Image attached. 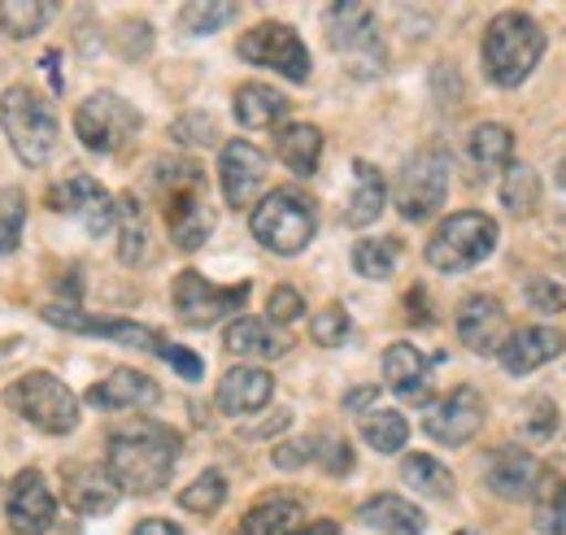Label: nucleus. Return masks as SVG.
<instances>
[{"label": "nucleus", "instance_id": "obj_1", "mask_svg": "<svg viewBox=\"0 0 566 535\" xmlns=\"http://www.w3.org/2000/svg\"><path fill=\"white\" fill-rule=\"evenodd\" d=\"M179 449H184L179 431H170L166 422H153V418H136L109 436L105 470L123 496H153L166 487L170 470L179 462Z\"/></svg>", "mask_w": 566, "mask_h": 535}, {"label": "nucleus", "instance_id": "obj_2", "mask_svg": "<svg viewBox=\"0 0 566 535\" xmlns=\"http://www.w3.org/2000/svg\"><path fill=\"white\" fill-rule=\"evenodd\" d=\"M153 183L166 197V231L179 253H197L213 231V209L206 201V175L197 161H157Z\"/></svg>", "mask_w": 566, "mask_h": 535}, {"label": "nucleus", "instance_id": "obj_3", "mask_svg": "<svg viewBox=\"0 0 566 535\" xmlns=\"http://www.w3.org/2000/svg\"><path fill=\"white\" fill-rule=\"evenodd\" d=\"M545 53V31L532 13H496L484 31V74L496 87H518Z\"/></svg>", "mask_w": 566, "mask_h": 535}, {"label": "nucleus", "instance_id": "obj_4", "mask_svg": "<svg viewBox=\"0 0 566 535\" xmlns=\"http://www.w3.org/2000/svg\"><path fill=\"white\" fill-rule=\"evenodd\" d=\"M0 127L22 166H31V170L49 166V157L57 148V114L35 87H9L0 96Z\"/></svg>", "mask_w": 566, "mask_h": 535}, {"label": "nucleus", "instance_id": "obj_5", "mask_svg": "<svg viewBox=\"0 0 566 535\" xmlns=\"http://www.w3.org/2000/svg\"><path fill=\"white\" fill-rule=\"evenodd\" d=\"M249 227H253V235H258L262 249H271L280 258H296V253L310 249V240L318 231V209H314V201L305 192H296V188H275V192H266L258 201Z\"/></svg>", "mask_w": 566, "mask_h": 535}, {"label": "nucleus", "instance_id": "obj_6", "mask_svg": "<svg viewBox=\"0 0 566 535\" xmlns=\"http://www.w3.org/2000/svg\"><path fill=\"white\" fill-rule=\"evenodd\" d=\"M4 405L44 436H71L78 427V397L49 370H31L18 384H9Z\"/></svg>", "mask_w": 566, "mask_h": 535}, {"label": "nucleus", "instance_id": "obj_7", "mask_svg": "<svg viewBox=\"0 0 566 535\" xmlns=\"http://www.w3.org/2000/svg\"><path fill=\"white\" fill-rule=\"evenodd\" d=\"M496 249V222L480 209H462L449 213L436 235L427 240V266L440 274H462V270L480 266Z\"/></svg>", "mask_w": 566, "mask_h": 535}, {"label": "nucleus", "instance_id": "obj_8", "mask_svg": "<svg viewBox=\"0 0 566 535\" xmlns=\"http://www.w3.org/2000/svg\"><path fill=\"white\" fill-rule=\"evenodd\" d=\"M74 132L78 144L92 153H123L140 135V109L114 92H92L74 109Z\"/></svg>", "mask_w": 566, "mask_h": 535}, {"label": "nucleus", "instance_id": "obj_9", "mask_svg": "<svg viewBox=\"0 0 566 535\" xmlns=\"http://www.w3.org/2000/svg\"><path fill=\"white\" fill-rule=\"evenodd\" d=\"M449 197V153L444 148H419L401 175H397V213L406 222H427Z\"/></svg>", "mask_w": 566, "mask_h": 535}, {"label": "nucleus", "instance_id": "obj_10", "mask_svg": "<svg viewBox=\"0 0 566 535\" xmlns=\"http://www.w3.org/2000/svg\"><path fill=\"white\" fill-rule=\"evenodd\" d=\"M235 53H240V62L275 70V74L292 78V83L310 78V49H305V40L287 22H258L249 35H240Z\"/></svg>", "mask_w": 566, "mask_h": 535}, {"label": "nucleus", "instance_id": "obj_11", "mask_svg": "<svg viewBox=\"0 0 566 535\" xmlns=\"http://www.w3.org/2000/svg\"><path fill=\"white\" fill-rule=\"evenodd\" d=\"M170 301H175L179 323H188V327H213V323H222L227 314H235V310L249 301V283L218 287L206 274L184 270V274L175 279V287H170Z\"/></svg>", "mask_w": 566, "mask_h": 535}, {"label": "nucleus", "instance_id": "obj_12", "mask_svg": "<svg viewBox=\"0 0 566 535\" xmlns=\"http://www.w3.org/2000/svg\"><path fill=\"white\" fill-rule=\"evenodd\" d=\"M327 40L336 53L349 57L354 74H379L384 70V44H379V31H375V13L366 4H332L327 9Z\"/></svg>", "mask_w": 566, "mask_h": 535}, {"label": "nucleus", "instance_id": "obj_13", "mask_svg": "<svg viewBox=\"0 0 566 535\" xmlns=\"http://www.w3.org/2000/svg\"><path fill=\"white\" fill-rule=\"evenodd\" d=\"M4 518L13 535H44L57 523V496L40 470H18L4 496Z\"/></svg>", "mask_w": 566, "mask_h": 535}, {"label": "nucleus", "instance_id": "obj_14", "mask_svg": "<svg viewBox=\"0 0 566 535\" xmlns=\"http://www.w3.org/2000/svg\"><path fill=\"white\" fill-rule=\"evenodd\" d=\"M266 153L249 139H227L222 153H218V183H222V197L231 209H249L258 201L262 183H266Z\"/></svg>", "mask_w": 566, "mask_h": 535}, {"label": "nucleus", "instance_id": "obj_15", "mask_svg": "<svg viewBox=\"0 0 566 535\" xmlns=\"http://www.w3.org/2000/svg\"><path fill=\"white\" fill-rule=\"evenodd\" d=\"M480 427H484V397H480L475 388H467V384L453 388L449 397H440L423 418L427 436H431L436 444H449V449L471 444V440L480 436Z\"/></svg>", "mask_w": 566, "mask_h": 535}, {"label": "nucleus", "instance_id": "obj_16", "mask_svg": "<svg viewBox=\"0 0 566 535\" xmlns=\"http://www.w3.org/2000/svg\"><path fill=\"white\" fill-rule=\"evenodd\" d=\"M40 318L53 323V327H62V332L96 335V339H118V344L148 348V353H157V344H161V335L153 332V327L127 323V318H105V314H83V310H74V305H44Z\"/></svg>", "mask_w": 566, "mask_h": 535}, {"label": "nucleus", "instance_id": "obj_17", "mask_svg": "<svg viewBox=\"0 0 566 535\" xmlns=\"http://www.w3.org/2000/svg\"><path fill=\"white\" fill-rule=\"evenodd\" d=\"M49 204L62 209V213H71L74 222H83L87 235H105L114 227V197L96 179H87V175H74L62 188H53Z\"/></svg>", "mask_w": 566, "mask_h": 535}, {"label": "nucleus", "instance_id": "obj_18", "mask_svg": "<svg viewBox=\"0 0 566 535\" xmlns=\"http://www.w3.org/2000/svg\"><path fill=\"white\" fill-rule=\"evenodd\" d=\"M458 339L471 353H501V344L510 339V323H505V305L496 296H467L458 310Z\"/></svg>", "mask_w": 566, "mask_h": 535}, {"label": "nucleus", "instance_id": "obj_19", "mask_svg": "<svg viewBox=\"0 0 566 535\" xmlns=\"http://www.w3.org/2000/svg\"><path fill=\"white\" fill-rule=\"evenodd\" d=\"M566 353V335L558 327H518V332L510 335L505 344H501V366H505V375H532V370H541L545 361H554V357H563Z\"/></svg>", "mask_w": 566, "mask_h": 535}, {"label": "nucleus", "instance_id": "obj_20", "mask_svg": "<svg viewBox=\"0 0 566 535\" xmlns=\"http://www.w3.org/2000/svg\"><path fill=\"white\" fill-rule=\"evenodd\" d=\"M536 474H541V466L523 444H501L489 458V466H484V483L501 501H523V496H532Z\"/></svg>", "mask_w": 566, "mask_h": 535}, {"label": "nucleus", "instance_id": "obj_21", "mask_svg": "<svg viewBox=\"0 0 566 535\" xmlns=\"http://www.w3.org/2000/svg\"><path fill=\"white\" fill-rule=\"evenodd\" d=\"M275 397V379L262 366H231L218 379V409L222 413H258L266 409V401Z\"/></svg>", "mask_w": 566, "mask_h": 535}, {"label": "nucleus", "instance_id": "obj_22", "mask_svg": "<svg viewBox=\"0 0 566 535\" xmlns=\"http://www.w3.org/2000/svg\"><path fill=\"white\" fill-rule=\"evenodd\" d=\"M305 505L292 492H271L244 514L240 535H305Z\"/></svg>", "mask_w": 566, "mask_h": 535}, {"label": "nucleus", "instance_id": "obj_23", "mask_svg": "<svg viewBox=\"0 0 566 535\" xmlns=\"http://www.w3.org/2000/svg\"><path fill=\"white\" fill-rule=\"evenodd\" d=\"M357 523L366 527L370 535H423L427 518L419 505L392 496V492H379L370 496L361 510H357Z\"/></svg>", "mask_w": 566, "mask_h": 535}, {"label": "nucleus", "instance_id": "obj_24", "mask_svg": "<svg viewBox=\"0 0 566 535\" xmlns=\"http://www.w3.org/2000/svg\"><path fill=\"white\" fill-rule=\"evenodd\" d=\"M157 384L140 375V370H114L101 384L87 388V405L92 409H140V405H157Z\"/></svg>", "mask_w": 566, "mask_h": 535}, {"label": "nucleus", "instance_id": "obj_25", "mask_svg": "<svg viewBox=\"0 0 566 535\" xmlns=\"http://www.w3.org/2000/svg\"><path fill=\"white\" fill-rule=\"evenodd\" d=\"M118 487L105 466H71L66 470V505L74 514H109L118 505Z\"/></svg>", "mask_w": 566, "mask_h": 535}, {"label": "nucleus", "instance_id": "obj_26", "mask_svg": "<svg viewBox=\"0 0 566 535\" xmlns=\"http://www.w3.org/2000/svg\"><path fill=\"white\" fill-rule=\"evenodd\" d=\"M222 344H227V353L253 357V361H271V357L287 353V335L271 318H235L222 335Z\"/></svg>", "mask_w": 566, "mask_h": 535}, {"label": "nucleus", "instance_id": "obj_27", "mask_svg": "<svg viewBox=\"0 0 566 535\" xmlns=\"http://www.w3.org/2000/svg\"><path fill=\"white\" fill-rule=\"evenodd\" d=\"M427 379H431V366L415 344H392L384 353V384L406 397V401H423L427 397Z\"/></svg>", "mask_w": 566, "mask_h": 535}, {"label": "nucleus", "instance_id": "obj_28", "mask_svg": "<svg viewBox=\"0 0 566 535\" xmlns=\"http://www.w3.org/2000/svg\"><path fill=\"white\" fill-rule=\"evenodd\" d=\"M275 153H280V161L292 175L310 179L318 170V161H323V132L314 123H287L275 135Z\"/></svg>", "mask_w": 566, "mask_h": 535}, {"label": "nucleus", "instance_id": "obj_29", "mask_svg": "<svg viewBox=\"0 0 566 535\" xmlns=\"http://www.w3.org/2000/svg\"><path fill=\"white\" fill-rule=\"evenodd\" d=\"M532 527L541 535H566V479L558 470H541L532 483Z\"/></svg>", "mask_w": 566, "mask_h": 535}, {"label": "nucleus", "instance_id": "obj_30", "mask_svg": "<svg viewBox=\"0 0 566 535\" xmlns=\"http://www.w3.org/2000/svg\"><path fill=\"white\" fill-rule=\"evenodd\" d=\"M283 114H287V96L266 87V83H244L235 92V123L244 132H266V127L280 123Z\"/></svg>", "mask_w": 566, "mask_h": 535}, {"label": "nucleus", "instance_id": "obj_31", "mask_svg": "<svg viewBox=\"0 0 566 535\" xmlns=\"http://www.w3.org/2000/svg\"><path fill=\"white\" fill-rule=\"evenodd\" d=\"M388 204V188H384V175L370 166V161H354V192L345 204V222L349 227H370Z\"/></svg>", "mask_w": 566, "mask_h": 535}, {"label": "nucleus", "instance_id": "obj_32", "mask_svg": "<svg viewBox=\"0 0 566 535\" xmlns=\"http://www.w3.org/2000/svg\"><path fill=\"white\" fill-rule=\"evenodd\" d=\"M114 222H118V258H123L127 266L144 262V249H148V218H144V204L136 192L114 197Z\"/></svg>", "mask_w": 566, "mask_h": 535}, {"label": "nucleus", "instance_id": "obj_33", "mask_svg": "<svg viewBox=\"0 0 566 535\" xmlns=\"http://www.w3.org/2000/svg\"><path fill=\"white\" fill-rule=\"evenodd\" d=\"M501 204H505L514 218H532V213L541 209V175H536L527 161H510V166H505Z\"/></svg>", "mask_w": 566, "mask_h": 535}, {"label": "nucleus", "instance_id": "obj_34", "mask_svg": "<svg viewBox=\"0 0 566 535\" xmlns=\"http://www.w3.org/2000/svg\"><path fill=\"white\" fill-rule=\"evenodd\" d=\"M361 440L375 453H384V458L388 453H401L406 440H410V422L397 409H370V413H361Z\"/></svg>", "mask_w": 566, "mask_h": 535}, {"label": "nucleus", "instance_id": "obj_35", "mask_svg": "<svg viewBox=\"0 0 566 535\" xmlns=\"http://www.w3.org/2000/svg\"><path fill=\"white\" fill-rule=\"evenodd\" d=\"M401 479H406V487H415L419 496H431V501H449L453 496V474L440 466L436 458H427V453L406 458L401 462Z\"/></svg>", "mask_w": 566, "mask_h": 535}, {"label": "nucleus", "instance_id": "obj_36", "mask_svg": "<svg viewBox=\"0 0 566 535\" xmlns=\"http://www.w3.org/2000/svg\"><path fill=\"white\" fill-rule=\"evenodd\" d=\"M53 9L44 0H0V31L9 40H31L49 27Z\"/></svg>", "mask_w": 566, "mask_h": 535}, {"label": "nucleus", "instance_id": "obj_37", "mask_svg": "<svg viewBox=\"0 0 566 535\" xmlns=\"http://www.w3.org/2000/svg\"><path fill=\"white\" fill-rule=\"evenodd\" d=\"M397 258H401V244L392 235H370L354 244V270L361 279H388L397 270Z\"/></svg>", "mask_w": 566, "mask_h": 535}, {"label": "nucleus", "instance_id": "obj_38", "mask_svg": "<svg viewBox=\"0 0 566 535\" xmlns=\"http://www.w3.org/2000/svg\"><path fill=\"white\" fill-rule=\"evenodd\" d=\"M510 153H514V135L501 123H480L471 132V157L480 170H496V166H510Z\"/></svg>", "mask_w": 566, "mask_h": 535}, {"label": "nucleus", "instance_id": "obj_39", "mask_svg": "<svg viewBox=\"0 0 566 535\" xmlns=\"http://www.w3.org/2000/svg\"><path fill=\"white\" fill-rule=\"evenodd\" d=\"M222 501H227V479H222L218 470H206L201 479H192V483L179 492V505H184L188 514H201V518L218 514Z\"/></svg>", "mask_w": 566, "mask_h": 535}, {"label": "nucleus", "instance_id": "obj_40", "mask_svg": "<svg viewBox=\"0 0 566 535\" xmlns=\"http://www.w3.org/2000/svg\"><path fill=\"white\" fill-rule=\"evenodd\" d=\"M27 227V197L18 188H0V258H9L22 244Z\"/></svg>", "mask_w": 566, "mask_h": 535}, {"label": "nucleus", "instance_id": "obj_41", "mask_svg": "<svg viewBox=\"0 0 566 535\" xmlns=\"http://www.w3.org/2000/svg\"><path fill=\"white\" fill-rule=\"evenodd\" d=\"M554 431H558V405L549 401V397H532L527 409H523L518 436H523V440H532V444H541V440H549Z\"/></svg>", "mask_w": 566, "mask_h": 535}, {"label": "nucleus", "instance_id": "obj_42", "mask_svg": "<svg viewBox=\"0 0 566 535\" xmlns=\"http://www.w3.org/2000/svg\"><path fill=\"white\" fill-rule=\"evenodd\" d=\"M349 332H354V323H349L345 305H327V310H318V314L310 318V335H314V344H323V348L345 344Z\"/></svg>", "mask_w": 566, "mask_h": 535}, {"label": "nucleus", "instance_id": "obj_43", "mask_svg": "<svg viewBox=\"0 0 566 535\" xmlns=\"http://www.w3.org/2000/svg\"><path fill=\"white\" fill-rule=\"evenodd\" d=\"M240 9L235 4H184V13H179V22L192 31V35H213L218 27H227L231 18H235Z\"/></svg>", "mask_w": 566, "mask_h": 535}, {"label": "nucleus", "instance_id": "obj_44", "mask_svg": "<svg viewBox=\"0 0 566 535\" xmlns=\"http://www.w3.org/2000/svg\"><path fill=\"white\" fill-rule=\"evenodd\" d=\"M170 135H175L179 144H188V148H206V144H213V139H218L210 114H184V118H175Z\"/></svg>", "mask_w": 566, "mask_h": 535}, {"label": "nucleus", "instance_id": "obj_45", "mask_svg": "<svg viewBox=\"0 0 566 535\" xmlns=\"http://www.w3.org/2000/svg\"><path fill=\"white\" fill-rule=\"evenodd\" d=\"M153 357H161V361H170L175 370H179V379H188V384H197L201 375H206V361L197 357V353H188V348H179V344H170L166 335H161V344H157V353Z\"/></svg>", "mask_w": 566, "mask_h": 535}, {"label": "nucleus", "instance_id": "obj_46", "mask_svg": "<svg viewBox=\"0 0 566 535\" xmlns=\"http://www.w3.org/2000/svg\"><path fill=\"white\" fill-rule=\"evenodd\" d=\"M266 314H271V323L275 327H287V323H296V318H305V296L296 292V287H275L271 292V305H266Z\"/></svg>", "mask_w": 566, "mask_h": 535}, {"label": "nucleus", "instance_id": "obj_47", "mask_svg": "<svg viewBox=\"0 0 566 535\" xmlns=\"http://www.w3.org/2000/svg\"><path fill=\"white\" fill-rule=\"evenodd\" d=\"M527 305L541 310V314H558V310H566V287L536 274V279H527Z\"/></svg>", "mask_w": 566, "mask_h": 535}, {"label": "nucleus", "instance_id": "obj_48", "mask_svg": "<svg viewBox=\"0 0 566 535\" xmlns=\"http://www.w3.org/2000/svg\"><path fill=\"white\" fill-rule=\"evenodd\" d=\"M318 462H323L327 474H336V479H340V474H349V470H354V449H349L345 440H336V436H323V440H318Z\"/></svg>", "mask_w": 566, "mask_h": 535}, {"label": "nucleus", "instance_id": "obj_49", "mask_svg": "<svg viewBox=\"0 0 566 535\" xmlns=\"http://www.w3.org/2000/svg\"><path fill=\"white\" fill-rule=\"evenodd\" d=\"M275 466L280 470H296L305 466V462H314L318 458V440H283V444H275Z\"/></svg>", "mask_w": 566, "mask_h": 535}, {"label": "nucleus", "instance_id": "obj_50", "mask_svg": "<svg viewBox=\"0 0 566 535\" xmlns=\"http://www.w3.org/2000/svg\"><path fill=\"white\" fill-rule=\"evenodd\" d=\"M406 305H410V318H415V323H431V310H427V292H423V287H410Z\"/></svg>", "mask_w": 566, "mask_h": 535}, {"label": "nucleus", "instance_id": "obj_51", "mask_svg": "<svg viewBox=\"0 0 566 535\" xmlns=\"http://www.w3.org/2000/svg\"><path fill=\"white\" fill-rule=\"evenodd\" d=\"M132 535H184V527H175V523H166V518H144Z\"/></svg>", "mask_w": 566, "mask_h": 535}, {"label": "nucleus", "instance_id": "obj_52", "mask_svg": "<svg viewBox=\"0 0 566 535\" xmlns=\"http://www.w3.org/2000/svg\"><path fill=\"white\" fill-rule=\"evenodd\" d=\"M375 397H379V388H354V392L345 397V409L361 413V405H375Z\"/></svg>", "mask_w": 566, "mask_h": 535}, {"label": "nucleus", "instance_id": "obj_53", "mask_svg": "<svg viewBox=\"0 0 566 535\" xmlns=\"http://www.w3.org/2000/svg\"><path fill=\"white\" fill-rule=\"evenodd\" d=\"M305 535H336V523H314V527H305Z\"/></svg>", "mask_w": 566, "mask_h": 535}, {"label": "nucleus", "instance_id": "obj_54", "mask_svg": "<svg viewBox=\"0 0 566 535\" xmlns=\"http://www.w3.org/2000/svg\"><path fill=\"white\" fill-rule=\"evenodd\" d=\"M558 188L566 192V157H563V166H558Z\"/></svg>", "mask_w": 566, "mask_h": 535}]
</instances>
